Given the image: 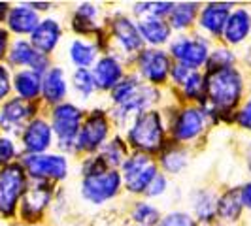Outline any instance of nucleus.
Here are the masks:
<instances>
[{
    "label": "nucleus",
    "mask_w": 251,
    "mask_h": 226,
    "mask_svg": "<svg viewBox=\"0 0 251 226\" xmlns=\"http://www.w3.org/2000/svg\"><path fill=\"white\" fill-rule=\"evenodd\" d=\"M81 112L72 104H61L53 110V128L61 139V147L70 149L74 139L79 134Z\"/></svg>",
    "instance_id": "nucleus-5"
},
{
    "label": "nucleus",
    "mask_w": 251,
    "mask_h": 226,
    "mask_svg": "<svg viewBox=\"0 0 251 226\" xmlns=\"http://www.w3.org/2000/svg\"><path fill=\"white\" fill-rule=\"evenodd\" d=\"M10 92V75L6 72V68L0 66V100Z\"/></svg>",
    "instance_id": "nucleus-40"
},
{
    "label": "nucleus",
    "mask_w": 251,
    "mask_h": 226,
    "mask_svg": "<svg viewBox=\"0 0 251 226\" xmlns=\"http://www.w3.org/2000/svg\"><path fill=\"white\" fill-rule=\"evenodd\" d=\"M74 87L83 94V96H89L95 89V77L89 74L85 68H79L74 74Z\"/></svg>",
    "instance_id": "nucleus-30"
},
{
    "label": "nucleus",
    "mask_w": 251,
    "mask_h": 226,
    "mask_svg": "<svg viewBox=\"0 0 251 226\" xmlns=\"http://www.w3.org/2000/svg\"><path fill=\"white\" fill-rule=\"evenodd\" d=\"M157 226H195V223L185 213H170L168 217H164Z\"/></svg>",
    "instance_id": "nucleus-36"
},
{
    "label": "nucleus",
    "mask_w": 251,
    "mask_h": 226,
    "mask_svg": "<svg viewBox=\"0 0 251 226\" xmlns=\"http://www.w3.org/2000/svg\"><path fill=\"white\" fill-rule=\"evenodd\" d=\"M123 176L128 190L144 192L157 176V166L146 155H136L123 164Z\"/></svg>",
    "instance_id": "nucleus-6"
},
{
    "label": "nucleus",
    "mask_w": 251,
    "mask_h": 226,
    "mask_svg": "<svg viewBox=\"0 0 251 226\" xmlns=\"http://www.w3.org/2000/svg\"><path fill=\"white\" fill-rule=\"evenodd\" d=\"M240 198H242V203H244V205H248V207L251 209V183H248L246 187L242 188Z\"/></svg>",
    "instance_id": "nucleus-41"
},
{
    "label": "nucleus",
    "mask_w": 251,
    "mask_h": 226,
    "mask_svg": "<svg viewBox=\"0 0 251 226\" xmlns=\"http://www.w3.org/2000/svg\"><path fill=\"white\" fill-rule=\"evenodd\" d=\"M44 96L50 102H59L66 94V83H64V75L61 68H51L44 77Z\"/></svg>",
    "instance_id": "nucleus-23"
},
{
    "label": "nucleus",
    "mask_w": 251,
    "mask_h": 226,
    "mask_svg": "<svg viewBox=\"0 0 251 226\" xmlns=\"http://www.w3.org/2000/svg\"><path fill=\"white\" fill-rule=\"evenodd\" d=\"M212 194H206V192H202L201 198L197 200V211L201 215L204 221H208L212 215H214V203H212Z\"/></svg>",
    "instance_id": "nucleus-35"
},
{
    "label": "nucleus",
    "mask_w": 251,
    "mask_h": 226,
    "mask_svg": "<svg viewBox=\"0 0 251 226\" xmlns=\"http://www.w3.org/2000/svg\"><path fill=\"white\" fill-rule=\"evenodd\" d=\"M183 85V90L189 98H199L204 90V83H202V75L197 74V72H191L189 77L181 83Z\"/></svg>",
    "instance_id": "nucleus-31"
},
{
    "label": "nucleus",
    "mask_w": 251,
    "mask_h": 226,
    "mask_svg": "<svg viewBox=\"0 0 251 226\" xmlns=\"http://www.w3.org/2000/svg\"><path fill=\"white\" fill-rule=\"evenodd\" d=\"M172 55L176 57L179 63L187 68H197L201 64L206 63L208 59V45L202 40H189V38H181L172 44Z\"/></svg>",
    "instance_id": "nucleus-8"
},
{
    "label": "nucleus",
    "mask_w": 251,
    "mask_h": 226,
    "mask_svg": "<svg viewBox=\"0 0 251 226\" xmlns=\"http://www.w3.org/2000/svg\"><path fill=\"white\" fill-rule=\"evenodd\" d=\"M6 44H8V34H6L4 30H0V57H2L4 51H6Z\"/></svg>",
    "instance_id": "nucleus-42"
},
{
    "label": "nucleus",
    "mask_w": 251,
    "mask_h": 226,
    "mask_svg": "<svg viewBox=\"0 0 251 226\" xmlns=\"http://www.w3.org/2000/svg\"><path fill=\"white\" fill-rule=\"evenodd\" d=\"M113 32L117 42L125 47L126 51H136L142 45V36H140L138 28L132 25L128 19L125 17H119L113 21Z\"/></svg>",
    "instance_id": "nucleus-21"
},
{
    "label": "nucleus",
    "mask_w": 251,
    "mask_h": 226,
    "mask_svg": "<svg viewBox=\"0 0 251 226\" xmlns=\"http://www.w3.org/2000/svg\"><path fill=\"white\" fill-rule=\"evenodd\" d=\"M32 115V108L25 100H12L4 106L0 113V125L4 130H17Z\"/></svg>",
    "instance_id": "nucleus-15"
},
{
    "label": "nucleus",
    "mask_w": 251,
    "mask_h": 226,
    "mask_svg": "<svg viewBox=\"0 0 251 226\" xmlns=\"http://www.w3.org/2000/svg\"><path fill=\"white\" fill-rule=\"evenodd\" d=\"M251 30V15L246 10H236L225 25V38L230 44H240L244 42Z\"/></svg>",
    "instance_id": "nucleus-18"
},
{
    "label": "nucleus",
    "mask_w": 251,
    "mask_h": 226,
    "mask_svg": "<svg viewBox=\"0 0 251 226\" xmlns=\"http://www.w3.org/2000/svg\"><path fill=\"white\" fill-rule=\"evenodd\" d=\"M202 113L197 110H185L177 115L176 123H174V136L177 139H191L195 136H199L202 132Z\"/></svg>",
    "instance_id": "nucleus-14"
},
{
    "label": "nucleus",
    "mask_w": 251,
    "mask_h": 226,
    "mask_svg": "<svg viewBox=\"0 0 251 226\" xmlns=\"http://www.w3.org/2000/svg\"><path fill=\"white\" fill-rule=\"evenodd\" d=\"M248 166H250V170H251V145H250V149H248Z\"/></svg>",
    "instance_id": "nucleus-44"
},
{
    "label": "nucleus",
    "mask_w": 251,
    "mask_h": 226,
    "mask_svg": "<svg viewBox=\"0 0 251 226\" xmlns=\"http://www.w3.org/2000/svg\"><path fill=\"white\" fill-rule=\"evenodd\" d=\"M164 187H166V179H164L163 176H155V179L150 183V187L146 188V192L150 194V196H157V194H161L164 190Z\"/></svg>",
    "instance_id": "nucleus-38"
},
{
    "label": "nucleus",
    "mask_w": 251,
    "mask_h": 226,
    "mask_svg": "<svg viewBox=\"0 0 251 226\" xmlns=\"http://www.w3.org/2000/svg\"><path fill=\"white\" fill-rule=\"evenodd\" d=\"M134 219L138 221L140 225L153 226L157 225V221H159V211L155 207H151L150 203H138L136 209H134Z\"/></svg>",
    "instance_id": "nucleus-29"
},
{
    "label": "nucleus",
    "mask_w": 251,
    "mask_h": 226,
    "mask_svg": "<svg viewBox=\"0 0 251 226\" xmlns=\"http://www.w3.org/2000/svg\"><path fill=\"white\" fill-rule=\"evenodd\" d=\"M6 12H8V4H0V19L6 15Z\"/></svg>",
    "instance_id": "nucleus-43"
},
{
    "label": "nucleus",
    "mask_w": 251,
    "mask_h": 226,
    "mask_svg": "<svg viewBox=\"0 0 251 226\" xmlns=\"http://www.w3.org/2000/svg\"><path fill=\"white\" fill-rule=\"evenodd\" d=\"M250 61H251V57H250Z\"/></svg>",
    "instance_id": "nucleus-45"
},
{
    "label": "nucleus",
    "mask_w": 251,
    "mask_h": 226,
    "mask_svg": "<svg viewBox=\"0 0 251 226\" xmlns=\"http://www.w3.org/2000/svg\"><path fill=\"white\" fill-rule=\"evenodd\" d=\"M95 85L100 89H112L121 79V66L112 57H104L97 63L95 68Z\"/></svg>",
    "instance_id": "nucleus-17"
},
{
    "label": "nucleus",
    "mask_w": 251,
    "mask_h": 226,
    "mask_svg": "<svg viewBox=\"0 0 251 226\" xmlns=\"http://www.w3.org/2000/svg\"><path fill=\"white\" fill-rule=\"evenodd\" d=\"M240 209H242V198L236 190H228L217 203V211L226 221H234L240 215Z\"/></svg>",
    "instance_id": "nucleus-25"
},
{
    "label": "nucleus",
    "mask_w": 251,
    "mask_h": 226,
    "mask_svg": "<svg viewBox=\"0 0 251 226\" xmlns=\"http://www.w3.org/2000/svg\"><path fill=\"white\" fill-rule=\"evenodd\" d=\"M163 166L168 172H179L185 166V153L183 151H168L163 157Z\"/></svg>",
    "instance_id": "nucleus-32"
},
{
    "label": "nucleus",
    "mask_w": 251,
    "mask_h": 226,
    "mask_svg": "<svg viewBox=\"0 0 251 226\" xmlns=\"http://www.w3.org/2000/svg\"><path fill=\"white\" fill-rule=\"evenodd\" d=\"M25 168L36 179H63L68 166L59 155H30L25 158Z\"/></svg>",
    "instance_id": "nucleus-7"
},
{
    "label": "nucleus",
    "mask_w": 251,
    "mask_h": 226,
    "mask_svg": "<svg viewBox=\"0 0 251 226\" xmlns=\"http://www.w3.org/2000/svg\"><path fill=\"white\" fill-rule=\"evenodd\" d=\"M168 70H170L168 57L163 51L148 49L140 55V72L151 83H163L168 75Z\"/></svg>",
    "instance_id": "nucleus-10"
},
{
    "label": "nucleus",
    "mask_w": 251,
    "mask_h": 226,
    "mask_svg": "<svg viewBox=\"0 0 251 226\" xmlns=\"http://www.w3.org/2000/svg\"><path fill=\"white\" fill-rule=\"evenodd\" d=\"M234 61V57L230 55V51L226 49H219L215 51L210 59V72H215V70H223V68H230V64Z\"/></svg>",
    "instance_id": "nucleus-33"
},
{
    "label": "nucleus",
    "mask_w": 251,
    "mask_h": 226,
    "mask_svg": "<svg viewBox=\"0 0 251 226\" xmlns=\"http://www.w3.org/2000/svg\"><path fill=\"white\" fill-rule=\"evenodd\" d=\"M23 143L30 153H42L51 145V128L46 121H32L23 132Z\"/></svg>",
    "instance_id": "nucleus-13"
},
{
    "label": "nucleus",
    "mask_w": 251,
    "mask_h": 226,
    "mask_svg": "<svg viewBox=\"0 0 251 226\" xmlns=\"http://www.w3.org/2000/svg\"><path fill=\"white\" fill-rule=\"evenodd\" d=\"M59 38H61V28L57 25V21L48 19V21H42L34 28V32H32V45H34V49L38 53L48 55V53L55 49Z\"/></svg>",
    "instance_id": "nucleus-11"
},
{
    "label": "nucleus",
    "mask_w": 251,
    "mask_h": 226,
    "mask_svg": "<svg viewBox=\"0 0 251 226\" xmlns=\"http://www.w3.org/2000/svg\"><path fill=\"white\" fill-rule=\"evenodd\" d=\"M70 57H72V61H74L77 66L85 68V66H89V64L95 61L97 49H95V45L77 40V42L72 44V47H70Z\"/></svg>",
    "instance_id": "nucleus-27"
},
{
    "label": "nucleus",
    "mask_w": 251,
    "mask_h": 226,
    "mask_svg": "<svg viewBox=\"0 0 251 226\" xmlns=\"http://www.w3.org/2000/svg\"><path fill=\"white\" fill-rule=\"evenodd\" d=\"M128 139L134 147L142 151H157L163 145V123L161 115L155 112L140 113L132 128L128 130Z\"/></svg>",
    "instance_id": "nucleus-2"
},
{
    "label": "nucleus",
    "mask_w": 251,
    "mask_h": 226,
    "mask_svg": "<svg viewBox=\"0 0 251 226\" xmlns=\"http://www.w3.org/2000/svg\"><path fill=\"white\" fill-rule=\"evenodd\" d=\"M172 8H174V4H170V2H148V4H138L136 6V13H140V15L146 13V19L148 17L161 19V15L170 13Z\"/></svg>",
    "instance_id": "nucleus-28"
},
{
    "label": "nucleus",
    "mask_w": 251,
    "mask_h": 226,
    "mask_svg": "<svg viewBox=\"0 0 251 226\" xmlns=\"http://www.w3.org/2000/svg\"><path fill=\"white\" fill-rule=\"evenodd\" d=\"M121 158H123V145H121L119 139H113L110 145H106L102 160L108 164H119L121 162Z\"/></svg>",
    "instance_id": "nucleus-34"
},
{
    "label": "nucleus",
    "mask_w": 251,
    "mask_h": 226,
    "mask_svg": "<svg viewBox=\"0 0 251 226\" xmlns=\"http://www.w3.org/2000/svg\"><path fill=\"white\" fill-rule=\"evenodd\" d=\"M106 134H108V123L102 113L95 112L77 134V147L85 151H95L97 147H100Z\"/></svg>",
    "instance_id": "nucleus-9"
},
{
    "label": "nucleus",
    "mask_w": 251,
    "mask_h": 226,
    "mask_svg": "<svg viewBox=\"0 0 251 226\" xmlns=\"http://www.w3.org/2000/svg\"><path fill=\"white\" fill-rule=\"evenodd\" d=\"M10 61L13 64H19V66H30L32 68V72H44L46 70V66H48V59H46V55H42V53H38L30 44H26V42H17L15 45H13L12 53H10Z\"/></svg>",
    "instance_id": "nucleus-12"
},
{
    "label": "nucleus",
    "mask_w": 251,
    "mask_h": 226,
    "mask_svg": "<svg viewBox=\"0 0 251 226\" xmlns=\"http://www.w3.org/2000/svg\"><path fill=\"white\" fill-rule=\"evenodd\" d=\"M121 185V176L113 170H102L97 174H89L83 179L81 192L89 202L102 203L104 200L115 196L117 188Z\"/></svg>",
    "instance_id": "nucleus-4"
},
{
    "label": "nucleus",
    "mask_w": 251,
    "mask_h": 226,
    "mask_svg": "<svg viewBox=\"0 0 251 226\" xmlns=\"http://www.w3.org/2000/svg\"><path fill=\"white\" fill-rule=\"evenodd\" d=\"M8 25L15 32L25 34V32H34V28L40 25V21H38V15L32 10H28L25 6H19V8H13L10 12Z\"/></svg>",
    "instance_id": "nucleus-22"
},
{
    "label": "nucleus",
    "mask_w": 251,
    "mask_h": 226,
    "mask_svg": "<svg viewBox=\"0 0 251 226\" xmlns=\"http://www.w3.org/2000/svg\"><path fill=\"white\" fill-rule=\"evenodd\" d=\"M206 92L208 98L215 108L221 110H230L240 98L242 92V77L236 70L232 68H223V70H215L210 72L206 79Z\"/></svg>",
    "instance_id": "nucleus-1"
},
{
    "label": "nucleus",
    "mask_w": 251,
    "mask_h": 226,
    "mask_svg": "<svg viewBox=\"0 0 251 226\" xmlns=\"http://www.w3.org/2000/svg\"><path fill=\"white\" fill-rule=\"evenodd\" d=\"M50 187H34L23 196V217L28 221H34L38 215L44 211V207L50 202Z\"/></svg>",
    "instance_id": "nucleus-19"
},
{
    "label": "nucleus",
    "mask_w": 251,
    "mask_h": 226,
    "mask_svg": "<svg viewBox=\"0 0 251 226\" xmlns=\"http://www.w3.org/2000/svg\"><path fill=\"white\" fill-rule=\"evenodd\" d=\"M138 32L142 40H148L153 45H159L164 44L168 36H170V26L164 23L163 19H157V17H148V19H142L138 25Z\"/></svg>",
    "instance_id": "nucleus-20"
},
{
    "label": "nucleus",
    "mask_w": 251,
    "mask_h": 226,
    "mask_svg": "<svg viewBox=\"0 0 251 226\" xmlns=\"http://www.w3.org/2000/svg\"><path fill=\"white\" fill-rule=\"evenodd\" d=\"M238 123L244 128H248V130H251V100L244 106V110L240 112V115H238Z\"/></svg>",
    "instance_id": "nucleus-39"
},
{
    "label": "nucleus",
    "mask_w": 251,
    "mask_h": 226,
    "mask_svg": "<svg viewBox=\"0 0 251 226\" xmlns=\"http://www.w3.org/2000/svg\"><path fill=\"white\" fill-rule=\"evenodd\" d=\"M15 89L25 100L36 98L38 92H40V74L32 72V70L19 72L15 75Z\"/></svg>",
    "instance_id": "nucleus-24"
},
{
    "label": "nucleus",
    "mask_w": 251,
    "mask_h": 226,
    "mask_svg": "<svg viewBox=\"0 0 251 226\" xmlns=\"http://www.w3.org/2000/svg\"><path fill=\"white\" fill-rule=\"evenodd\" d=\"M25 190V172L21 166L12 164L0 172V213L12 215L17 198Z\"/></svg>",
    "instance_id": "nucleus-3"
},
{
    "label": "nucleus",
    "mask_w": 251,
    "mask_h": 226,
    "mask_svg": "<svg viewBox=\"0 0 251 226\" xmlns=\"http://www.w3.org/2000/svg\"><path fill=\"white\" fill-rule=\"evenodd\" d=\"M226 19H228V4H219V2H214V4H208L204 8V12L201 15V25L212 32V34H221V30H225Z\"/></svg>",
    "instance_id": "nucleus-16"
},
{
    "label": "nucleus",
    "mask_w": 251,
    "mask_h": 226,
    "mask_svg": "<svg viewBox=\"0 0 251 226\" xmlns=\"http://www.w3.org/2000/svg\"><path fill=\"white\" fill-rule=\"evenodd\" d=\"M15 155V147L8 138H0V164L8 162Z\"/></svg>",
    "instance_id": "nucleus-37"
},
{
    "label": "nucleus",
    "mask_w": 251,
    "mask_h": 226,
    "mask_svg": "<svg viewBox=\"0 0 251 226\" xmlns=\"http://www.w3.org/2000/svg\"><path fill=\"white\" fill-rule=\"evenodd\" d=\"M172 26L174 28H185L191 25L195 13H197V4L195 2H183L172 8Z\"/></svg>",
    "instance_id": "nucleus-26"
}]
</instances>
